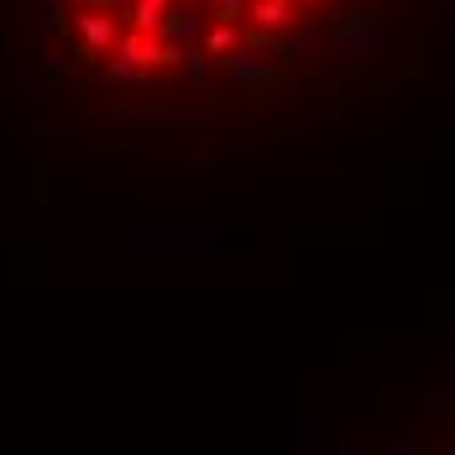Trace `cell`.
Here are the masks:
<instances>
[{
    "label": "cell",
    "instance_id": "3957f363",
    "mask_svg": "<svg viewBox=\"0 0 455 455\" xmlns=\"http://www.w3.org/2000/svg\"><path fill=\"white\" fill-rule=\"evenodd\" d=\"M241 21H210V32H204V58H230V52H241Z\"/></svg>",
    "mask_w": 455,
    "mask_h": 455
},
{
    "label": "cell",
    "instance_id": "7a4b0ae2",
    "mask_svg": "<svg viewBox=\"0 0 455 455\" xmlns=\"http://www.w3.org/2000/svg\"><path fill=\"white\" fill-rule=\"evenodd\" d=\"M246 21H257L262 32H283V27L299 21V5L293 0H251V16Z\"/></svg>",
    "mask_w": 455,
    "mask_h": 455
},
{
    "label": "cell",
    "instance_id": "6da1fadb",
    "mask_svg": "<svg viewBox=\"0 0 455 455\" xmlns=\"http://www.w3.org/2000/svg\"><path fill=\"white\" fill-rule=\"evenodd\" d=\"M74 32H79L84 58H110L126 27H121V21H116L105 5H79V16H74Z\"/></svg>",
    "mask_w": 455,
    "mask_h": 455
},
{
    "label": "cell",
    "instance_id": "277c9868",
    "mask_svg": "<svg viewBox=\"0 0 455 455\" xmlns=\"http://www.w3.org/2000/svg\"><path fill=\"white\" fill-rule=\"evenodd\" d=\"M251 0H210V21H246Z\"/></svg>",
    "mask_w": 455,
    "mask_h": 455
}]
</instances>
